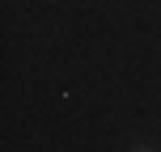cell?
I'll list each match as a JSON object with an SVG mask.
<instances>
[{"label":"cell","mask_w":161,"mask_h":152,"mask_svg":"<svg viewBox=\"0 0 161 152\" xmlns=\"http://www.w3.org/2000/svg\"><path fill=\"white\" fill-rule=\"evenodd\" d=\"M136 152H148V148H136Z\"/></svg>","instance_id":"6da1fadb"}]
</instances>
